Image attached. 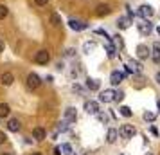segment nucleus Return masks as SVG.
<instances>
[{
    "label": "nucleus",
    "mask_w": 160,
    "mask_h": 155,
    "mask_svg": "<svg viewBox=\"0 0 160 155\" xmlns=\"http://www.w3.org/2000/svg\"><path fill=\"white\" fill-rule=\"evenodd\" d=\"M137 29L142 36H149L153 33V23L149 22V20H142L140 23H137Z\"/></svg>",
    "instance_id": "nucleus-1"
},
{
    "label": "nucleus",
    "mask_w": 160,
    "mask_h": 155,
    "mask_svg": "<svg viewBox=\"0 0 160 155\" xmlns=\"http://www.w3.org/2000/svg\"><path fill=\"white\" fill-rule=\"evenodd\" d=\"M34 61H36L38 65H47V63L51 61V54H49V51H45V49L38 51L36 56H34Z\"/></svg>",
    "instance_id": "nucleus-2"
},
{
    "label": "nucleus",
    "mask_w": 160,
    "mask_h": 155,
    "mask_svg": "<svg viewBox=\"0 0 160 155\" xmlns=\"http://www.w3.org/2000/svg\"><path fill=\"white\" fill-rule=\"evenodd\" d=\"M117 132H119V135H121L122 139H131V137L135 135V128H133V125H122Z\"/></svg>",
    "instance_id": "nucleus-3"
},
{
    "label": "nucleus",
    "mask_w": 160,
    "mask_h": 155,
    "mask_svg": "<svg viewBox=\"0 0 160 155\" xmlns=\"http://www.w3.org/2000/svg\"><path fill=\"white\" fill-rule=\"evenodd\" d=\"M40 85H42L40 76H38V74H34V72H31L29 76H27V87H29L31 90H36Z\"/></svg>",
    "instance_id": "nucleus-4"
},
{
    "label": "nucleus",
    "mask_w": 160,
    "mask_h": 155,
    "mask_svg": "<svg viewBox=\"0 0 160 155\" xmlns=\"http://www.w3.org/2000/svg\"><path fill=\"white\" fill-rule=\"evenodd\" d=\"M138 15L142 16V20H149V18L155 15V9H153L151 6L144 4V6H140V8H138Z\"/></svg>",
    "instance_id": "nucleus-5"
},
{
    "label": "nucleus",
    "mask_w": 160,
    "mask_h": 155,
    "mask_svg": "<svg viewBox=\"0 0 160 155\" xmlns=\"http://www.w3.org/2000/svg\"><path fill=\"white\" fill-rule=\"evenodd\" d=\"M113 96H115V92H113L112 89H106V90L101 92L99 101H101V103H112V101H113Z\"/></svg>",
    "instance_id": "nucleus-6"
},
{
    "label": "nucleus",
    "mask_w": 160,
    "mask_h": 155,
    "mask_svg": "<svg viewBox=\"0 0 160 155\" xmlns=\"http://www.w3.org/2000/svg\"><path fill=\"white\" fill-rule=\"evenodd\" d=\"M124 78H126V74L124 72H121V70H113V72L110 74V83H112V85H119Z\"/></svg>",
    "instance_id": "nucleus-7"
},
{
    "label": "nucleus",
    "mask_w": 160,
    "mask_h": 155,
    "mask_svg": "<svg viewBox=\"0 0 160 155\" xmlns=\"http://www.w3.org/2000/svg\"><path fill=\"white\" fill-rule=\"evenodd\" d=\"M13 81H15V76H13V72H4L2 76H0V83H2L4 87L13 85Z\"/></svg>",
    "instance_id": "nucleus-8"
},
{
    "label": "nucleus",
    "mask_w": 160,
    "mask_h": 155,
    "mask_svg": "<svg viewBox=\"0 0 160 155\" xmlns=\"http://www.w3.org/2000/svg\"><path fill=\"white\" fill-rule=\"evenodd\" d=\"M68 27L72 31H85L88 25L85 22H81V20H70V22H68Z\"/></svg>",
    "instance_id": "nucleus-9"
},
{
    "label": "nucleus",
    "mask_w": 160,
    "mask_h": 155,
    "mask_svg": "<svg viewBox=\"0 0 160 155\" xmlns=\"http://www.w3.org/2000/svg\"><path fill=\"white\" fill-rule=\"evenodd\" d=\"M110 13H112V9H110L108 4H99V6L95 8V15L97 16H106V15H110Z\"/></svg>",
    "instance_id": "nucleus-10"
},
{
    "label": "nucleus",
    "mask_w": 160,
    "mask_h": 155,
    "mask_svg": "<svg viewBox=\"0 0 160 155\" xmlns=\"http://www.w3.org/2000/svg\"><path fill=\"white\" fill-rule=\"evenodd\" d=\"M104 51H106V54H108V58H115V56H117V49H115V45L112 44V40H108V42H106V45H104Z\"/></svg>",
    "instance_id": "nucleus-11"
},
{
    "label": "nucleus",
    "mask_w": 160,
    "mask_h": 155,
    "mask_svg": "<svg viewBox=\"0 0 160 155\" xmlns=\"http://www.w3.org/2000/svg\"><path fill=\"white\" fill-rule=\"evenodd\" d=\"M32 137H34L36 141H43L45 137H47V132H45L42 126H36V128L32 130Z\"/></svg>",
    "instance_id": "nucleus-12"
},
{
    "label": "nucleus",
    "mask_w": 160,
    "mask_h": 155,
    "mask_svg": "<svg viewBox=\"0 0 160 155\" xmlns=\"http://www.w3.org/2000/svg\"><path fill=\"white\" fill-rule=\"evenodd\" d=\"M85 110H87L88 114H97V112H99L97 101H87V103H85Z\"/></svg>",
    "instance_id": "nucleus-13"
},
{
    "label": "nucleus",
    "mask_w": 160,
    "mask_h": 155,
    "mask_svg": "<svg viewBox=\"0 0 160 155\" xmlns=\"http://www.w3.org/2000/svg\"><path fill=\"white\" fill-rule=\"evenodd\" d=\"M76 119H78L76 108H72V106H70V108H67V110H65V121H67V123H74Z\"/></svg>",
    "instance_id": "nucleus-14"
},
{
    "label": "nucleus",
    "mask_w": 160,
    "mask_h": 155,
    "mask_svg": "<svg viewBox=\"0 0 160 155\" xmlns=\"http://www.w3.org/2000/svg\"><path fill=\"white\" fill-rule=\"evenodd\" d=\"M137 56H138V59H146L148 56H149V49H148L146 45H138L137 47Z\"/></svg>",
    "instance_id": "nucleus-15"
},
{
    "label": "nucleus",
    "mask_w": 160,
    "mask_h": 155,
    "mask_svg": "<svg viewBox=\"0 0 160 155\" xmlns=\"http://www.w3.org/2000/svg\"><path fill=\"white\" fill-rule=\"evenodd\" d=\"M130 23H131V20L128 18V16H121V18L117 20V27H119V29H128Z\"/></svg>",
    "instance_id": "nucleus-16"
},
{
    "label": "nucleus",
    "mask_w": 160,
    "mask_h": 155,
    "mask_svg": "<svg viewBox=\"0 0 160 155\" xmlns=\"http://www.w3.org/2000/svg\"><path fill=\"white\" fill-rule=\"evenodd\" d=\"M99 87H101L99 80H94V78H88L87 80V89L88 90H99Z\"/></svg>",
    "instance_id": "nucleus-17"
},
{
    "label": "nucleus",
    "mask_w": 160,
    "mask_h": 155,
    "mask_svg": "<svg viewBox=\"0 0 160 155\" xmlns=\"http://www.w3.org/2000/svg\"><path fill=\"white\" fill-rule=\"evenodd\" d=\"M151 59L155 61V63H160V44H155V45H153Z\"/></svg>",
    "instance_id": "nucleus-18"
},
{
    "label": "nucleus",
    "mask_w": 160,
    "mask_h": 155,
    "mask_svg": "<svg viewBox=\"0 0 160 155\" xmlns=\"http://www.w3.org/2000/svg\"><path fill=\"white\" fill-rule=\"evenodd\" d=\"M8 130L9 132H18V130H20V121H18V119H9Z\"/></svg>",
    "instance_id": "nucleus-19"
},
{
    "label": "nucleus",
    "mask_w": 160,
    "mask_h": 155,
    "mask_svg": "<svg viewBox=\"0 0 160 155\" xmlns=\"http://www.w3.org/2000/svg\"><path fill=\"white\" fill-rule=\"evenodd\" d=\"M117 137H119V132H117L115 128H110V130H108V135H106V141H108V142H115Z\"/></svg>",
    "instance_id": "nucleus-20"
},
{
    "label": "nucleus",
    "mask_w": 160,
    "mask_h": 155,
    "mask_svg": "<svg viewBox=\"0 0 160 155\" xmlns=\"http://www.w3.org/2000/svg\"><path fill=\"white\" fill-rule=\"evenodd\" d=\"M9 112H11V108L8 103H0V117H8Z\"/></svg>",
    "instance_id": "nucleus-21"
},
{
    "label": "nucleus",
    "mask_w": 160,
    "mask_h": 155,
    "mask_svg": "<svg viewBox=\"0 0 160 155\" xmlns=\"http://www.w3.org/2000/svg\"><path fill=\"white\" fill-rule=\"evenodd\" d=\"M119 114H121L122 117H131V116H133V112H131L130 106H121V108H119Z\"/></svg>",
    "instance_id": "nucleus-22"
},
{
    "label": "nucleus",
    "mask_w": 160,
    "mask_h": 155,
    "mask_svg": "<svg viewBox=\"0 0 160 155\" xmlns=\"http://www.w3.org/2000/svg\"><path fill=\"white\" fill-rule=\"evenodd\" d=\"M8 15H9L8 6H6V4H0V20H4V18H6Z\"/></svg>",
    "instance_id": "nucleus-23"
},
{
    "label": "nucleus",
    "mask_w": 160,
    "mask_h": 155,
    "mask_svg": "<svg viewBox=\"0 0 160 155\" xmlns=\"http://www.w3.org/2000/svg\"><path fill=\"white\" fill-rule=\"evenodd\" d=\"M59 152H63V153L65 155H72V146H70V144H61V148H59Z\"/></svg>",
    "instance_id": "nucleus-24"
},
{
    "label": "nucleus",
    "mask_w": 160,
    "mask_h": 155,
    "mask_svg": "<svg viewBox=\"0 0 160 155\" xmlns=\"http://www.w3.org/2000/svg\"><path fill=\"white\" fill-rule=\"evenodd\" d=\"M142 117H144V121H148V123H153V121L157 119V116H155L153 112H144V116H142Z\"/></svg>",
    "instance_id": "nucleus-25"
},
{
    "label": "nucleus",
    "mask_w": 160,
    "mask_h": 155,
    "mask_svg": "<svg viewBox=\"0 0 160 155\" xmlns=\"http://www.w3.org/2000/svg\"><path fill=\"white\" fill-rule=\"evenodd\" d=\"M51 23H52V25H59V23H61V18H59L56 13H52V15H51Z\"/></svg>",
    "instance_id": "nucleus-26"
},
{
    "label": "nucleus",
    "mask_w": 160,
    "mask_h": 155,
    "mask_svg": "<svg viewBox=\"0 0 160 155\" xmlns=\"http://www.w3.org/2000/svg\"><path fill=\"white\" fill-rule=\"evenodd\" d=\"M83 49H85V52H90V51H94V49H95V44H94V42H87Z\"/></svg>",
    "instance_id": "nucleus-27"
},
{
    "label": "nucleus",
    "mask_w": 160,
    "mask_h": 155,
    "mask_svg": "<svg viewBox=\"0 0 160 155\" xmlns=\"http://www.w3.org/2000/svg\"><path fill=\"white\" fill-rule=\"evenodd\" d=\"M122 99H124V92L122 90H117L115 96H113V101H122Z\"/></svg>",
    "instance_id": "nucleus-28"
},
{
    "label": "nucleus",
    "mask_w": 160,
    "mask_h": 155,
    "mask_svg": "<svg viewBox=\"0 0 160 155\" xmlns=\"http://www.w3.org/2000/svg\"><path fill=\"white\" fill-rule=\"evenodd\" d=\"M94 33H95V34H99V36H104V38H108V40H112V38L108 36V33H106L104 29H95Z\"/></svg>",
    "instance_id": "nucleus-29"
},
{
    "label": "nucleus",
    "mask_w": 160,
    "mask_h": 155,
    "mask_svg": "<svg viewBox=\"0 0 160 155\" xmlns=\"http://www.w3.org/2000/svg\"><path fill=\"white\" fill-rule=\"evenodd\" d=\"M34 4H36V6H40V8H43V6H47V4H49V0H34Z\"/></svg>",
    "instance_id": "nucleus-30"
},
{
    "label": "nucleus",
    "mask_w": 160,
    "mask_h": 155,
    "mask_svg": "<svg viewBox=\"0 0 160 155\" xmlns=\"http://www.w3.org/2000/svg\"><path fill=\"white\" fill-rule=\"evenodd\" d=\"M97 117H99V121H102V123L108 121V116H106V114H99V112H97Z\"/></svg>",
    "instance_id": "nucleus-31"
},
{
    "label": "nucleus",
    "mask_w": 160,
    "mask_h": 155,
    "mask_svg": "<svg viewBox=\"0 0 160 155\" xmlns=\"http://www.w3.org/2000/svg\"><path fill=\"white\" fill-rule=\"evenodd\" d=\"M6 141H8V135H6L4 132H0V144H4Z\"/></svg>",
    "instance_id": "nucleus-32"
},
{
    "label": "nucleus",
    "mask_w": 160,
    "mask_h": 155,
    "mask_svg": "<svg viewBox=\"0 0 160 155\" xmlns=\"http://www.w3.org/2000/svg\"><path fill=\"white\" fill-rule=\"evenodd\" d=\"M74 52H76V51H74V49H68V51H67L65 54H67V56H74Z\"/></svg>",
    "instance_id": "nucleus-33"
},
{
    "label": "nucleus",
    "mask_w": 160,
    "mask_h": 155,
    "mask_svg": "<svg viewBox=\"0 0 160 155\" xmlns=\"http://www.w3.org/2000/svg\"><path fill=\"white\" fill-rule=\"evenodd\" d=\"M4 49H6V45H4V42H2V40H0V54L4 52Z\"/></svg>",
    "instance_id": "nucleus-34"
},
{
    "label": "nucleus",
    "mask_w": 160,
    "mask_h": 155,
    "mask_svg": "<svg viewBox=\"0 0 160 155\" xmlns=\"http://www.w3.org/2000/svg\"><path fill=\"white\" fill-rule=\"evenodd\" d=\"M151 133H153V135H158V130H157L155 126H151Z\"/></svg>",
    "instance_id": "nucleus-35"
},
{
    "label": "nucleus",
    "mask_w": 160,
    "mask_h": 155,
    "mask_svg": "<svg viewBox=\"0 0 160 155\" xmlns=\"http://www.w3.org/2000/svg\"><path fill=\"white\" fill-rule=\"evenodd\" d=\"M157 83H158V85H160V72L157 74Z\"/></svg>",
    "instance_id": "nucleus-36"
},
{
    "label": "nucleus",
    "mask_w": 160,
    "mask_h": 155,
    "mask_svg": "<svg viewBox=\"0 0 160 155\" xmlns=\"http://www.w3.org/2000/svg\"><path fill=\"white\" fill-rule=\"evenodd\" d=\"M157 33H158V34H160V23H158V25H157Z\"/></svg>",
    "instance_id": "nucleus-37"
},
{
    "label": "nucleus",
    "mask_w": 160,
    "mask_h": 155,
    "mask_svg": "<svg viewBox=\"0 0 160 155\" xmlns=\"http://www.w3.org/2000/svg\"><path fill=\"white\" fill-rule=\"evenodd\" d=\"M157 106H158V112H160V99L157 101Z\"/></svg>",
    "instance_id": "nucleus-38"
},
{
    "label": "nucleus",
    "mask_w": 160,
    "mask_h": 155,
    "mask_svg": "<svg viewBox=\"0 0 160 155\" xmlns=\"http://www.w3.org/2000/svg\"><path fill=\"white\" fill-rule=\"evenodd\" d=\"M31 155H42V153H38V152H36V153H31Z\"/></svg>",
    "instance_id": "nucleus-39"
},
{
    "label": "nucleus",
    "mask_w": 160,
    "mask_h": 155,
    "mask_svg": "<svg viewBox=\"0 0 160 155\" xmlns=\"http://www.w3.org/2000/svg\"><path fill=\"white\" fill-rule=\"evenodd\" d=\"M2 155H13V153H2Z\"/></svg>",
    "instance_id": "nucleus-40"
},
{
    "label": "nucleus",
    "mask_w": 160,
    "mask_h": 155,
    "mask_svg": "<svg viewBox=\"0 0 160 155\" xmlns=\"http://www.w3.org/2000/svg\"><path fill=\"white\" fill-rule=\"evenodd\" d=\"M119 155H124V153H119Z\"/></svg>",
    "instance_id": "nucleus-41"
},
{
    "label": "nucleus",
    "mask_w": 160,
    "mask_h": 155,
    "mask_svg": "<svg viewBox=\"0 0 160 155\" xmlns=\"http://www.w3.org/2000/svg\"><path fill=\"white\" fill-rule=\"evenodd\" d=\"M148 155H149V153H148Z\"/></svg>",
    "instance_id": "nucleus-42"
}]
</instances>
